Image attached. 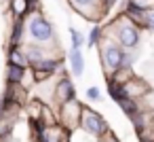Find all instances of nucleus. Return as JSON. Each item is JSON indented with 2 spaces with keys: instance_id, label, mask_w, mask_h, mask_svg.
Wrapping results in <instances>:
<instances>
[{
  "instance_id": "obj_10",
  "label": "nucleus",
  "mask_w": 154,
  "mask_h": 142,
  "mask_svg": "<svg viewBox=\"0 0 154 142\" xmlns=\"http://www.w3.org/2000/svg\"><path fill=\"white\" fill-rule=\"evenodd\" d=\"M23 51H26V57H28V66H34V64H38V62H42V60L55 55V51H49V49L36 47V45H28V43L23 45Z\"/></svg>"
},
{
  "instance_id": "obj_19",
  "label": "nucleus",
  "mask_w": 154,
  "mask_h": 142,
  "mask_svg": "<svg viewBox=\"0 0 154 142\" xmlns=\"http://www.w3.org/2000/svg\"><path fill=\"white\" fill-rule=\"evenodd\" d=\"M146 28L154 32V7L146 11Z\"/></svg>"
},
{
  "instance_id": "obj_20",
  "label": "nucleus",
  "mask_w": 154,
  "mask_h": 142,
  "mask_svg": "<svg viewBox=\"0 0 154 142\" xmlns=\"http://www.w3.org/2000/svg\"><path fill=\"white\" fill-rule=\"evenodd\" d=\"M99 142H118V138H116L112 131H106V134L99 138Z\"/></svg>"
},
{
  "instance_id": "obj_13",
  "label": "nucleus",
  "mask_w": 154,
  "mask_h": 142,
  "mask_svg": "<svg viewBox=\"0 0 154 142\" xmlns=\"http://www.w3.org/2000/svg\"><path fill=\"white\" fill-rule=\"evenodd\" d=\"M11 19H26L30 15V0H9Z\"/></svg>"
},
{
  "instance_id": "obj_3",
  "label": "nucleus",
  "mask_w": 154,
  "mask_h": 142,
  "mask_svg": "<svg viewBox=\"0 0 154 142\" xmlns=\"http://www.w3.org/2000/svg\"><path fill=\"white\" fill-rule=\"evenodd\" d=\"M97 49H99L101 68H103L106 79H108V76H112V74L120 68V60H122V53H125V51H122V49H120L114 40H110L108 36H103V38L99 40Z\"/></svg>"
},
{
  "instance_id": "obj_7",
  "label": "nucleus",
  "mask_w": 154,
  "mask_h": 142,
  "mask_svg": "<svg viewBox=\"0 0 154 142\" xmlns=\"http://www.w3.org/2000/svg\"><path fill=\"white\" fill-rule=\"evenodd\" d=\"M70 7L76 13H80L85 19H91V21H99L103 17L101 0H70Z\"/></svg>"
},
{
  "instance_id": "obj_18",
  "label": "nucleus",
  "mask_w": 154,
  "mask_h": 142,
  "mask_svg": "<svg viewBox=\"0 0 154 142\" xmlns=\"http://www.w3.org/2000/svg\"><path fill=\"white\" fill-rule=\"evenodd\" d=\"M87 100H89V102H93V104L101 102V91H99V87L91 85V87L87 89Z\"/></svg>"
},
{
  "instance_id": "obj_12",
  "label": "nucleus",
  "mask_w": 154,
  "mask_h": 142,
  "mask_svg": "<svg viewBox=\"0 0 154 142\" xmlns=\"http://www.w3.org/2000/svg\"><path fill=\"white\" fill-rule=\"evenodd\" d=\"M30 68H21V66H13V64H7L5 68V83L7 85H21L26 74H28Z\"/></svg>"
},
{
  "instance_id": "obj_6",
  "label": "nucleus",
  "mask_w": 154,
  "mask_h": 142,
  "mask_svg": "<svg viewBox=\"0 0 154 142\" xmlns=\"http://www.w3.org/2000/svg\"><path fill=\"white\" fill-rule=\"evenodd\" d=\"M74 98H76V87H74L72 79L68 74H61L53 85V104H55V108L70 102V100H74Z\"/></svg>"
},
{
  "instance_id": "obj_2",
  "label": "nucleus",
  "mask_w": 154,
  "mask_h": 142,
  "mask_svg": "<svg viewBox=\"0 0 154 142\" xmlns=\"http://www.w3.org/2000/svg\"><path fill=\"white\" fill-rule=\"evenodd\" d=\"M103 36L114 40L122 51H137L141 45V32L137 26H133L125 15L112 19L108 28H103Z\"/></svg>"
},
{
  "instance_id": "obj_17",
  "label": "nucleus",
  "mask_w": 154,
  "mask_h": 142,
  "mask_svg": "<svg viewBox=\"0 0 154 142\" xmlns=\"http://www.w3.org/2000/svg\"><path fill=\"white\" fill-rule=\"evenodd\" d=\"M118 106H120V110H122V112H125V115H127L129 119H131V117H133V115H135V112L139 110V104H137L135 100L127 98V95H125V98H122V100L118 102Z\"/></svg>"
},
{
  "instance_id": "obj_4",
  "label": "nucleus",
  "mask_w": 154,
  "mask_h": 142,
  "mask_svg": "<svg viewBox=\"0 0 154 142\" xmlns=\"http://www.w3.org/2000/svg\"><path fill=\"white\" fill-rule=\"evenodd\" d=\"M55 115H57V125H61L66 131H72L80 125V115H82V104L74 98L61 106L55 108Z\"/></svg>"
},
{
  "instance_id": "obj_9",
  "label": "nucleus",
  "mask_w": 154,
  "mask_h": 142,
  "mask_svg": "<svg viewBox=\"0 0 154 142\" xmlns=\"http://www.w3.org/2000/svg\"><path fill=\"white\" fill-rule=\"evenodd\" d=\"M23 45H26V19H11L9 47H23Z\"/></svg>"
},
{
  "instance_id": "obj_14",
  "label": "nucleus",
  "mask_w": 154,
  "mask_h": 142,
  "mask_svg": "<svg viewBox=\"0 0 154 142\" xmlns=\"http://www.w3.org/2000/svg\"><path fill=\"white\" fill-rule=\"evenodd\" d=\"M7 64L21 66V68H30V66H28V57H26L23 47H7Z\"/></svg>"
},
{
  "instance_id": "obj_11",
  "label": "nucleus",
  "mask_w": 154,
  "mask_h": 142,
  "mask_svg": "<svg viewBox=\"0 0 154 142\" xmlns=\"http://www.w3.org/2000/svg\"><path fill=\"white\" fill-rule=\"evenodd\" d=\"M68 64H70V72L74 76H82L85 74V53H82V49H70L68 51Z\"/></svg>"
},
{
  "instance_id": "obj_22",
  "label": "nucleus",
  "mask_w": 154,
  "mask_h": 142,
  "mask_svg": "<svg viewBox=\"0 0 154 142\" xmlns=\"http://www.w3.org/2000/svg\"><path fill=\"white\" fill-rule=\"evenodd\" d=\"M0 2H9V0H0Z\"/></svg>"
},
{
  "instance_id": "obj_8",
  "label": "nucleus",
  "mask_w": 154,
  "mask_h": 142,
  "mask_svg": "<svg viewBox=\"0 0 154 142\" xmlns=\"http://www.w3.org/2000/svg\"><path fill=\"white\" fill-rule=\"evenodd\" d=\"M122 91H125V95L127 98H131V100H135V102H139L148 91H152L150 87H148V83L141 79V76H133L131 81H127L125 85H122Z\"/></svg>"
},
{
  "instance_id": "obj_15",
  "label": "nucleus",
  "mask_w": 154,
  "mask_h": 142,
  "mask_svg": "<svg viewBox=\"0 0 154 142\" xmlns=\"http://www.w3.org/2000/svg\"><path fill=\"white\" fill-rule=\"evenodd\" d=\"M87 45V38L80 30H76L74 26H70V49H82Z\"/></svg>"
},
{
  "instance_id": "obj_16",
  "label": "nucleus",
  "mask_w": 154,
  "mask_h": 142,
  "mask_svg": "<svg viewBox=\"0 0 154 142\" xmlns=\"http://www.w3.org/2000/svg\"><path fill=\"white\" fill-rule=\"evenodd\" d=\"M101 38H103V28L99 24H93L91 26V32L87 36V47H97Z\"/></svg>"
},
{
  "instance_id": "obj_21",
  "label": "nucleus",
  "mask_w": 154,
  "mask_h": 142,
  "mask_svg": "<svg viewBox=\"0 0 154 142\" xmlns=\"http://www.w3.org/2000/svg\"><path fill=\"white\" fill-rule=\"evenodd\" d=\"M0 142H13V136H7V138H0Z\"/></svg>"
},
{
  "instance_id": "obj_5",
  "label": "nucleus",
  "mask_w": 154,
  "mask_h": 142,
  "mask_svg": "<svg viewBox=\"0 0 154 142\" xmlns=\"http://www.w3.org/2000/svg\"><path fill=\"white\" fill-rule=\"evenodd\" d=\"M78 127H80L87 136H91V138H101L106 131H110L106 119H103L97 110H93V108H89V106H82V115H80V125H78Z\"/></svg>"
},
{
  "instance_id": "obj_1",
  "label": "nucleus",
  "mask_w": 154,
  "mask_h": 142,
  "mask_svg": "<svg viewBox=\"0 0 154 142\" xmlns=\"http://www.w3.org/2000/svg\"><path fill=\"white\" fill-rule=\"evenodd\" d=\"M57 32L53 21L42 13H30L26 17V43L28 45H36V47H45L49 51H55L59 47L57 43Z\"/></svg>"
}]
</instances>
